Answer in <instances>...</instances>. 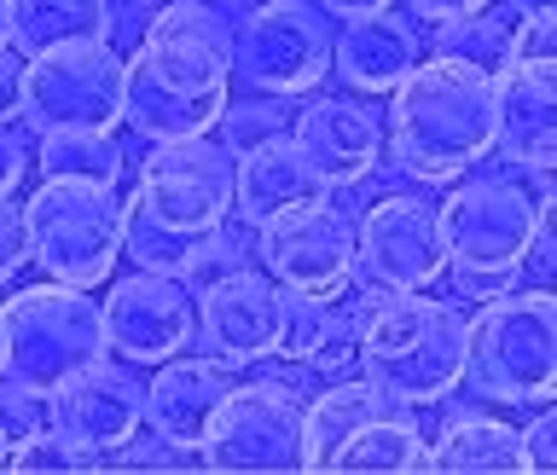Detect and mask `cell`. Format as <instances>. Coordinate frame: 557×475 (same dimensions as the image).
<instances>
[{
  "label": "cell",
  "mask_w": 557,
  "mask_h": 475,
  "mask_svg": "<svg viewBox=\"0 0 557 475\" xmlns=\"http://www.w3.org/2000/svg\"><path fill=\"white\" fill-rule=\"evenodd\" d=\"M233 99V24L203 0H174L122 59V122L139 139L215 134Z\"/></svg>",
  "instance_id": "cell-1"
},
{
  "label": "cell",
  "mask_w": 557,
  "mask_h": 475,
  "mask_svg": "<svg viewBox=\"0 0 557 475\" xmlns=\"http://www.w3.org/2000/svg\"><path fill=\"white\" fill-rule=\"evenodd\" d=\"M499 134L494 116V76L459 59H418L389 93L383 139H389L395 168L418 186H453L470 168L487 163Z\"/></svg>",
  "instance_id": "cell-2"
},
{
  "label": "cell",
  "mask_w": 557,
  "mask_h": 475,
  "mask_svg": "<svg viewBox=\"0 0 557 475\" xmlns=\"http://www.w3.org/2000/svg\"><path fill=\"white\" fill-rule=\"evenodd\" d=\"M546 215H552V168L511 163V174H465L459 191L435 209L447 278L476 302L511 290Z\"/></svg>",
  "instance_id": "cell-3"
},
{
  "label": "cell",
  "mask_w": 557,
  "mask_h": 475,
  "mask_svg": "<svg viewBox=\"0 0 557 475\" xmlns=\"http://www.w3.org/2000/svg\"><path fill=\"white\" fill-rule=\"evenodd\" d=\"M355 365L400 407H442L465 383V313L424 290H366L355 313Z\"/></svg>",
  "instance_id": "cell-4"
},
{
  "label": "cell",
  "mask_w": 557,
  "mask_h": 475,
  "mask_svg": "<svg viewBox=\"0 0 557 475\" xmlns=\"http://www.w3.org/2000/svg\"><path fill=\"white\" fill-rule=\"evenodd\" d=\"M465 383L499 407H540L557 395V302L546 296V285H511L470 313Z\"/></svg>",
  "instance_id": "cell-5"
},
{
  "label": "cell",
  "mask_w": 557,
  "mask_h": 475,
  "mask_svg": "<svg viewBox=\"0 0 557 475\" xmlns=\"http://www.w3.org/2000/svg\"><path fill=\"white\" fill-rule=\"evenodd\" d=\"M104 320L94 290L82 285H29L0 308V377L24 383L35 395H52L59 383L104 360Z\"/></svg>",
  "instance_id": "cell-6"
},
{
  "label": "cell",
  "mask_w": 557,
  "mask_h": 475,
  "mask_svg": "<svg viewBox=\"0 0 557 475\" xmlns=\"http://www.w3.org/2000/svg\"><path fill=\"white\" fill-rule=\"evenodd\" d=\"M29 261L59 285L94 290L122 261V203L116 186L94 180H41L24 203Z\"/></svg>",
  "instance_id": "cell-7"
},
{
  "label": "cell",
  "mask_w": 557,
  "mask_h": 475,
  "mask_svg": "<svg viewBox=\"0 0 557 475\" xmlns=\"http://www.w3.org/2000/svg\"><path fill=\"white\" fill-rule=\"evenodd\" d=\"M198 464L226 475H296L308 470L302 395L273 377L233 383L198 435Z\"/></svg>",
  "instance_id": "cell-8"
},
{
  "label": "cell",
  "mask_w": 557,
  "mask_h": 475,
  "mask_svg": "<svg viewBox=\"0 0 557 475\" xmlns=\"http://www.w3.org/2000/svg\"><path fill=\"white\" fill-rule=\"evenodd\" d=\"M331 76V17L313 0H261L233 29V82L268 99H302Z\"/></svg>",
  "instance_id": "cell-9"
},
{
  "label": "cell",
  "mask_w": 557,
  "mask_h": 475,
  "mask_svg": "<svg viewBox=\"0 0 557 475\" xmlns=\"http://www.w3.org/2000/svg\"><path fill=\"white\" fill-rule=\"evenodd\" d=\"M24 122L35 134H111L122 122V59L111 41H64L29 52Z\"/></svg>",
  "instance_id": "cell-10"
},
{
  "label": "cell",
  "mask_w": 557,
  "mask_h": 475,
  "mask_svg": "<svg viewBox=\"0 0 557 475\" xmlns=\"http://www.w3.org/2000/svg\"><path fill=\"white\" fill-rule=\"evenodd\" d=\"M134 203L169 233H215L233 221V151L209 134L157 139L139 163Z\"/></svg>",
  "instance_id": "cell-11"
},
{
  "label": "cell",
  "mask_w": 557,
  "mask_h": 475,
  "mask_svg": "<svg viewBox=\"0 0 557 475\" xmlns=\"http://www.w3.org/2000/svg\"><path fill=\"white\" fill-rule=\"evenodd\" d=\"M355 278L366 290H430L447 278L435 203L389 191L355 221Z\"/></svg>",
  "instance_id": "cell-12"
},
{
  "label": "cell",
  "mask_w": 557,
  "mask_h": 475,
  "mask_svg": "<svg viewBox=\"0 0 557 475\" xmlns=\"http://www.w3.org/2000/svg\"><path fill=\"white\" fill-rule=\"evenodd\" d=\"M99 320H104V348L139 372V365H163L198 342V296L181 278L134 267L99 302Z\"/></svg>",
  "instance_id": "cell-13"
},
{
  "label": "cell",
  "mask_w": 557,
  "mask_h": 475,
  "mask_svg": "<svg viewBox=\"0 0 557 475\" xmlns=\"http://www.w3.org/2000/svg\"><path fill=\"white\" fill-rule=\"evenodd\" d=\"M47 429L76 447L94 470H104V459L134 429H146V383L134 377V365L104 354L47 395Z\"/></svg>",
  "instance_id": "cell-14"
},
{
  "label": "cell",
  "mask_w": 557,
  "mask_h": 475,
  "mask_svg": "<svg viewBox=\"0 0 557 475\" xmlns=\"http://www.w3.org/2000/svg\"><path fill=\"white\" fill-rule=\"evenodd\" d=\"M261 273L290 296H337L355 285V221L343 209H331L325 198L296 209V215L261 226Z\"/></svg>",
  "instance_id": "cell-15"
},
{
  "label": "cell",
  "mask_w": 557,
  "mask_h": 475,
  "mask_svg": "<svg viewBox=\"0 0 557 475\" xmlns=\"http://www.w3.org/2000/svg\"><path fill=\"white\" fill-rule=\"evenodd\" d=\"M285 290L256 267H226L198 290V342L226 365H261L278 354Z\"/></svg>",
  "instance_id": "cell-16"
},
{
  "label": "cell",
  "mask_w": 557,
  "mask_h": 475,
  "mask_svg": "<svg viewBox=\"0 0 557 475\" xmlns=\"http://www.w3.org/2000/svg\"><path fill=\"white\" fill-rule=\"evenodd\" d=\"M290 139L325 186H360L383 157V122L360 99H308L290 116Z\"/></svg>",
  "instance_id": "cell-17"
},
{
  "label": "cell",
  "mask_w": 557,
  "mask_h": 475,
  "mask_svg": "<svg viewBox=\"0 0 557 475\" xmlns=\"http://www.w3.org/2000/svg\"><path fill=\"white\" fill-rule=\"evenodd\" d=\"M325 191L331 186L313 174V163L296 151L290 134L261 139V146L233 157V215L250 226V233L296 215V209H308V203H320Z\"/></svg>",
  "instance_id": "cell-18"
},
{
  "label": "cell",
  "mask_w": 557,
  "mask_h": 475,
  "mask_svg": "<svg viewBox=\"0 0 557 475\" xmlns=\"http://www.w3.org/2000/svg\"><path fill=\"white\" fill-rule=\"evenodd\" d=\"M494 151L517 168H552L557 163V59L552 64H505L494 76Z\"/></svg>",
  "instance_id": "cell-19"
},
{
  "label": "cell",
  "mask_w": 557,
  "mask_h": 475,
  "mask_svg": "<svg viewBox=\"0 0 557 475\" xmlns=\"http://www.w3.org/2000/svg\"><path fill=\"white\" fill-rule=\"evenodd\" d=\"M151 383H146V429H157L163 441L174 447H198V435L209 424V412L221 407V395L233 389V372L238 365H226L215 354H174L163 365H151Z\"/></svg>",
  "instance_id": "cell-20"
},
{
  "label": "cell",
  "mask_w": 557,
  "mask_h": 475,
  "mask_svg": "<svg viewBox=\"0 0 557 475\" xmlns=\"http://www.w3.org/2000/svg\"><path fill=\"white\" fill-rule=\"evenodd\" d=\"M122 255L139 273H163V278H181V285H209L215 273L244 261L238 238L226 226H215V233H169L134 198L122 203Z\"/></svg>",
  "instance_id": "cell-21"
},
{
  "label": "cell",
  "mask_w": 557,
  "mask_h": 475,
  "mask_svg": "<svg viewBox=\"0 0 557 475\" xmlns=\"http://www.w3.org/2000/svg\"><path fill=\"white\" fill-rule=\"evenodd\" d=\"M418 64V29L395 12L343 17L331 29V76H343L355 93H395V82Z\"/></svg>",
  "instance_id": "cell-22"
},
{
  "label": "cell",
  "mask_w": 557,
  "mask_h": 475,
  "mask_svg": "<svg viewBox=\"0 0 557 475\" xmlns=\"http://www.w3.org/2000/svg\"><path fill=\"white\" fill-rule=\"evenodd\" d=\"M278 360H296L320 377H343L355 365V313L320 296H290L278 313Z\"/></svg>",
  "instance_id": "cell-23"
},
{
  "label": "cell",
  "mask_w": 557,
  "mask_h": 475,
  "mask_svg": "<svg viewBox=\"0 0 557 475\" xmlns=\"http://www.w3.org/2000/svg\"><path fill=\"white\" fill-rule=\"evenodd\" d=\"M325 470L337 475H412L430 470V441L412 424V407H383L377 417H366L360 429H348L331 447Z\"/></svg>",
  "instance_id": "cell-24"
},
{
  "label": "cell",
  "mask_w": 557,
  "mask_h": 475,
  "mask_svg": "<svg viewBox=\"0 0 557 475\" xmlns=\"http://www.w3.org/2000/svg\"><path fill=\"white\" fill-rule=\"evenodd\" d=\"M111 0H7V47L47 52L64 41H111Z\"/></svg>",
  "instance_id": "cell-25"
},
{
  "label": "cell",
  "mask_w": 557,
  "mask_h": 475,
  "mask_svg": "<svg viewBox=\"0 0 557 475\" xmlns=\"http://www.w3.org/2000/svg\"><path fill=\"white\" fill-rule=\"evenodd\" d=\"M430 470L442 475H517L522 464V435L487 412L447 417V429L430 441Z\"/></svg>",
  "instance_id": "cell-26"
},
{
  "label": "cell",
  "mask_w": 557,
  "mask_h": 475,
  "mask_svg": "<svg viewBox=\"0 0 557 475\" xmlns=\"http://www.w3.org/2000/svg\"><path fill=\"white\" fill-rule=\"evenodd\" d=\"M383 407H400V400L377 395L372 383H331L313 400H302V441H308V470H325L331 447L343 441L348 429H360L366 417H377Z\"/></svg>",
  "instance_id": "cell-27"
},
{
  "label": "cell",
  "mask_w": 557,
  "mask_h": 475,
  "mask_svg": "<svg viewBox=\"0 0 557 475\" xmlns=\"http://www.w3.org/2000/svg\"><path fill=\"white\" fill-rule=\"evenodd\" d=\"M435 52H442V59H459V64H476L482 76H499V70L517 59V12L499 17L487 7V12H470V17H447V24H435Z\"/></svg>",
  "instance_id": "cell-28"
},
{
  "label": "cell",
  "mask_w": 557,
  "mask_h": 475,
  "mask_svg": "<svg viewBox=\"0 0 557 475\" xmlns=\"http://www.w3.org/2000/svg\"><path fill=\"white\" fill-rule=\"evenodd\" d=\"M35 168H41V180L116 186L122 180V146L111 134H41V146H35Z\"/></svg>",
  "instance_id": "cell-29"
},
{
  "label": "cell",
  "mask_w": 557,
  "mask_h": 475,
  "mask_svg": "<svg viewBox=\"0 0 557 475\" xmlns=\"http://www.w3.org/2000/svg\"><path fill=\"white\" fill-rule=\"evenodd\" d=\"M215 128L226 134L221 146L226 151H250L261 146V139H278V134H290V116H285V99H268V93H250V99H226V111Z\"/></svg>",
  "instance_id": "cell-30"
},
{
  "label": "cell",
  "mask_w": 557,
  "mask_h": 475,
  "mask_svg": "<svg viewBox=\"0 0 557 475\" xmlns=\"http://www.w3.org/2000/svg\"><path fill=\"white\" fill-rule=\"evenodd\" d=\"M0 470H12V475H70V470H94V464H87L70 441H59L52 429H35V435L7 447V464Z\"/></svg>",
  "instance_id": "cell-31"
},
{
  "label": "cell",
  "mask_w": 557,
  "mask_h": 475,
  "mask_svg": "<svg viewBox=\"0 0 557 475\" xmlns=\"http://www.w3.org/2000/svg\"><path fill=\"white\" fill-rule=\"evenodd\" d=\"M111 470H198V447H174V441H163V435H128L111 459H104Z\"/></svg>",
  "instance_id": "cell-32"
},
{
  "label": "cell",
  "mask_w": 557,
  "mask_h": 475,
  "mask_svg": "<svg viewBox=\"0 0 557 475\" xmlns=\"http://www.w3.org/2000/svg\"><path fill=\"white\" fill-rule=\"evenodd\" d=\"M0 429H7V441H24V435L47 429V395L0 377Z\"/></svg>",
  "instance_id": "cell-33"
},
{
  "label": "cell",
  "mask_w": 557,
  "mask_h": 475,
  "mask_svg": "<svg viewBox=\"0 0 557 475\" xmlns=\"http://www.w3.org/2000/svg\"><path fill=\"white\" fill-rule=\"evenodd\" d=\"M517 59H522V64H552V59H557V12H552V7L517 12ZM517 59H511V64H517Z\"/></svg>",
  "instance_id": "cell-34"
},
{
  "label": "cell",
  "mask_w": 557,
  "mask_h": 475,
  "mask_svg": "<svg viewBox=\"0 0 557 475\" xmlns=\"http://www.w3.org/2000/svg\"><path fill=\"white\" fill-rule=\"evenodd\" d=\"M29 261V233H24V203L0 198V285H12L17 267Z\"/></svg>",
  "instance_id": "cell-35"
},
{
  "label": "cell",
  "mask_w": 557,
  "mask_h": 475,
  "mask_svg": "<svg viewBox=\"0 0 557 475\" xmlns=\"http://www.w3.org/2000/svg\"><path fill=\"white\" fill-rule=\"evenodd\" d=\"M522 435V464L529 470H557V412L540 400L534 407V424L529 429H517Z\"/></svg>",
  "instance_id": "cell-36"
},
{
  "label": "cell",
  "mask_w": 557,
  "mask_h": 475,
  "mask_svg": "<svg viewBox=\"0 0 557 475\" xmlns=\"http://www.w3.org/2000/svg\"><path fill=\"white\" fill-rule=\"evenodd\" d=\"M24 174H29V151H24V139H17L12 122H0V198H12Z\"/></svg>",
  "instance_id": "cell-37"
},
{
  "label": "cell",
  "mask_w": 557,
  "mask_h": 475,
  "mask_svg": "<svg viewBox=\"0 0 557 475\" xmlns=\"http://www.w3.org/2000/svg\"><path fill=\"white\" fill-rule=\"evenodd\" d=\"M0 122H24V64L0 47Z\"/></svg>",
  "instance_id": "cell-38"
},
{
  "label": "cell",
  "mask_w": 557,
  "mask_h": 475,
  "mask_svg": "<svg viewBox=\"0 0 557 475\" xmlns=\"http://www.w3.org/2000/svg\"><path fill=\"white\" fill-rule=\"evenodd\" d=\"M412 17H424V24H447V17H470V12H487L494 0H407Z\"/></svg>",
  "instance_id": "cell-39"
},
{
  "label": "cell",
  "mask_w": 557,
  "mask_h": 475,
  "mask_svg": "<svg viewBox=\"0 0 557 475\" xmlns=\"http://www.w3.org/2000/svg\"><path fill=\"white\" fill-rule=\"evenodd\" d=\"M325 17H366V12H389L395 0H313Z\"/></svg>",
  "instance_id": "cell-40"
},
{
  "label": "cell",
  "mask_w": 557,
  "mask_h": 475,
  "mask_svg": "<svg viewBox=\"0 0 557 475\" xmlns=\"http://www.w3.org/2000/svg\"><path fill=\"white\" fill-rule=\"evenodd\" d=\"M0 47H7V0H0Z\"/></svg>",
  "instance_id": "cell-41"
},
{
  "label": "cell",
  "mask_w": 557,
  "mask_h": 475,
  "mask_svg": "<svg viewBox=\"0 0 557 475\" xmlns=\"http://www.w3.org/2000/svg\"><path fill=\"white\" fill-rule=\"evenodd\" d=\"M7 447H12V441H7V429H0V464H7Z\"/></svg>",
  "instance_id": "cell-42"
}]
</instances>
